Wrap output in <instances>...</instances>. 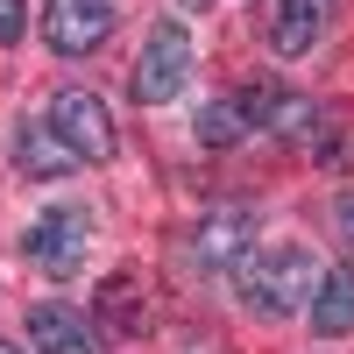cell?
<instances>
[{
	"label": "cell",
	"instance_id": "obj_15",
	"mask_svg": "<svg viewBox=\"0 0 354 354\" xmlns=\"http://www.w3.org/2000/svg\"><path fill=\"white\" fill-rule=\"evenodd\" d=\"M340 234H347V248H354V192L340 198Z\"/></svg>",
	"mask_w": 354,
	"mask_h": 354
},
{
	"label": "cell",
	"instance_id": "obj_12",
	"mask_svg": "<svg viewBox=\"0 0 354 354\" xmlns=\"http://www.w3.org/2000/svg\"><path fill=\"white\" fill-rule=\"evenodd\" d=\"M15 163H21L28 177H64L78 156L50 135V121H43V128H36V121H21V128H15Z\"/></svg>",
	"mask_w": 354,
	"mask_h": 354
},
{
	"label": "cell",
	"instance_id": "obj_9",
	"mask_svg": "<svg viewBox=\"0 0 354 354\" xmlns=\"http://www.w3.org/2000/svg\"><path fill=\"white\" fill-rule=\"evenodd\" d=\"M333 15H340V0H277L270 50H277V57H312L319 43H326Z\"/></svg>",
	"mask_w": 354,
	"mask_h": 354
},
{
	"label": "cell",
	"instance_id": "obj_4",
	"mask_svg": "<svg viewBox=\"0 0 354 354\" xmlns=\"http://www.w3.org/2000/svg\"><path fill=\"white\" fill-rule=\"evenodd\" d=\"M50 135L64 142L78 163H106L113 149H121V128H113L106 100L100 93H78V85H64V93L50 100Z\"/></svg>",
	"mask_w": 354,
	"mask_h": 354
},
{
	"label": "cell",
	"instance_id": "obj_1",
	"mask_svg": "<svg viewBox=\"0 0 354 354\" xmlns=\"http://www.w3.org/2000/svg\"><path fill=\"white\" fill-rule=\"evenodd\" d=\"M312 290H319V270H312V255H305L298 241H283V248H248V262L234 270V298H241L255 319H290V312H305Z\"/></svg>",
	"mask_w": 354,
	"mask_h": 354
},
{
	"label": "cell",
	"instance_id": "obj_17",
	"mask_svg": "<svg viewBox=\"0 0 354 354\" xmlns=\"http://www.w3.org/2000/svg\"><path fill=\"white\" fill-rule=\"evenodd\" d=\"M0 354H21V347H8V340H0Z\"/></svg>",
	"mask_w": 354,
	"mask_h": 354
},
{
	"label": "cell",
	"instance_id": "obj_2",
	"mask_svg": "<svg viewBox=\"0 0 354 354\" xmlns=\"http://www.w3.org/2000/svg\"><path fill=\"white\" fill-rule=\"evenodd\" d=\"M85 248H93V213H85V205H71V198L43 205V213L28 220V234H21V255L36 262L50 283L78 277V270H85Z\"/></svg>",
	"mask_w": 354,
	"mask_h": 354
},
{
	"label": "cell",
	"instance_id": "obj_13",
	"mask_svg": "<svg viewBox=\"0 0 354 354\" xmlns=\"http://www.w3.org/2000/svg\"><path fill=\"white\" fill-rule=\"evenodd\" d=\"M192 135H198V149H234V142L248 135V113H241V100H220V106H205L198 121H192Z\"/></svg>",
	"mask_w": 354,
	"mask_h": 354
},
{
	"label": "cell",
	"instance_id": "obj_8",
	"mask_svg": "<svg viewBox=\"0 0 354 354\" xmlns=\"http://www.w3.org/2000/svg\"><path fill=\"white\" fill-rule=\"evenodd\" d=\"M28 354H106V333L93 312L50 298V305H28Z\"/></svg>",
	"mask_w": 354,
	"mask_h": 354
},
{
	"label": "cell",
	"instance_id": "obj_7",
	"mask_svg": "<svg viewBox=\"0 0 354 354\" xmlns=\"http://www.w3.org/2000/svg\"><path fill=\"white\" fill-rule=\"evenodd\" d=\"M113 36V0H43V43L57 57H93Z\"/></svg>",
	"mask_w": 354,
	"mask_h": 354
},
{
	"label": "cell",
	"instance_id": "obj_11",
	"mask_svg": "<svg viewBox=\"0 0 354 354\" xmlns=\"http://www.w3.org/2000/svg\"><path fill=\"white\" fill-rule=\"evenodd\" d=\"M93 312H100V333H142L149 326V298H142V277H106L100 283V298H93Z\"/></svg>",
	"mask_w": 354,
	"mask_h": 354
},
{
	"label": "cell",
	"instance_id": "obj_10",
	"mask_svg": "<svg viewBox=\"0 0 354 354\" xmlns=\"http://www.w3.org/2000/svg\"><path fill=\"white\" fill-rule=\"evenodd\" d=\"M305 319H312L319 340H347V333H354V270H326V277H319Z\"/></svg>",
	"mask_w": 354,
	"mask_h": 354
},
{
	"label": "cell",
	"instance_id": "obj_14",
	"mask_svg": "<svg viewBox=\"0 0 354 354\" xmlns=\"http://www.w3.org/2000/svg\"><path fill=\"white\" fill-rule=\"evenodd\" d=\"M28 36V0H0V43H21Z\"/></svg>",
	"mask_w": 354,
	"mask_h": 354
},
{
	"label": "cell",
	"instance_id": "obj_5",
	"mask_svg": "<svg viewBox=\"0 0 354 354\" xmlns=\"http://www.w3.org/2000/svg\"><path fill=\"white\" fill-rule=\"evenodd\" d=\"M248 248H255V213L248 205H213V213H205L192 234H185V262L198 277H234L248 262Z\"/></svg>",
	"mask_w": 354,
	"mask_h": 354
},
{
	"label": "cell",
	"instance_id": "obj_16",
	"mask_svg": "<svg viewBox=\"0 0 354 354\" xmlns=\"http://www.w3.org/2000/svg\"><path fill=\"white\" fill-rule=\"evenodd\" d=\"M185 8H198V15H205V8H213V0H185Z\"/></svg>",
	"mask_w": 354,
	"mask_h": 354
},
{
	"label": "cell",
	"instance_id": "obj_6",
	"mask_svg": "<svg viewBox=\"0 0 354 354\" xmlns=\"http://www.w3.org/2000/svg\"><path fill=\"white\" fill-rule=\"evenodd\" d=\"M241 113H248V128H262L270 142H312L326 135V106H312L305 93H290V85H255V93L241 100Z\"/></svg>",
	"mask_w": 354,
	"mask_h": 354
},
{
	"label": "cell",
	"instance_id": "obj_3",
	"mask_svg": "<svg viewBox=\"0 0 354 354\" xmlns=\"http://www.w3.org/2000/svg\"><path fill=\"white\" fill-rule=\"evenodd\" d=\"M185 85H192V28L185 21H156L149 36H142L128 93H135V106H170Z\"/></svg>",
	"mask_w": 354,
	"mask_h": 354
}]
</instances>
